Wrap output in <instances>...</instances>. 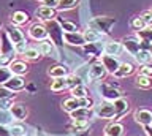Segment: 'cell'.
Instances as JSON below:
<instances>
[{
	"instance_id": "49",
	"label": "cell",
	"mask_w": 152,
	"mask_h": 136,
	"mask_svg": "<svg viewBox=\"0 0 152 136\" xmlns=\"http://www.w3.org/2000/svg\"><path fill=\"white\" fill-rule=\"evenodd\" d=\"M103 136H108V135H103Z\"/></svg>"
},
{
	"instance_id": "46",
	"label": "cell",
	"mask_w": 152,
	"mask_h": 136,
	"mask_svg": "<svg viewBox=\"0 0 152 136\" xmlns=\"http://www.w3.org/2000/svg\"><path fill=\"white\" fill-rule=\"evenodd\" d=\"M0 30H2V22H0Z\"/></svg>"
},
{
	"instance_id": "47",
	"label": "cell",
	"mask_w": 152,
	"mask_h": 136,
	"mask_svg": "<svg viewBox=\"0 0 152 136\" xmlns=\"http://www.w3.org/2000/svg\"><path fill=\"white\" fill-rule=\"evenodd\" d=\"M37 2H43V0H37Z\"/></svg>"
},
{
	"instance_id": "10",
	"label": "cell",
	"mask_w": 152,
	"mask_h": 136,
	"mask_svg": "<svg viewBox=\"0 0 152 136\" xmlns=\"http://www.w3.org/2000/svg\"><path fill=\"white\" fill-rule=\"evenodd\" d=\"M3 87L8 89L10 92H22L24 89L27 87V81L24 76H14L13 74V76L3 84Z\"/></svg>"
},
{
	"instance_id": "35",
	"label": "cell",
	"mask_w": 152,
	"mask_h": 136,
	"mask_svg": "<svg viewBox=\"0 0 152 136\" xmlns=\"http://www.w3.org/2000/svg\"><path fill=\"white\" fill-rule=\"evenodd\" d=\"M57 22L60 24V27H62L64 32H78V25H76L75 22H70L66 19H59Z\"/></svg>"
},
{
	"instance_id": "15",
	"label": "cell",
	"mask_w": 152,
	"mask_h": 136,
	"mask_svg": "<svg viewBox=\"0 0 152 136\" xmlns=\"http://www.w3.org/2000/svg\"><path fill=\"white\" fill-rule=\"evenodd\" d=\"M35 16H37L40 21H43V22H49V21H54L56 17H57V11L54 10V8H49V7L41 5V7L37 8Z\"/></svg>"
},
{
	"instance_id": "7",
	"label": "cell",
	"mask_w": 152,
	"mask_h": 136,
	"mask_svg": "<svg viewBox=\"0 0 152 136\" xmlns=\"http://www.w3.org/2000/svg\"><path fill=\"white\" fill-rule=\"evenodd\" d=\"M106 74H108V71L102 65V62H95L87 68V78L90 81H103L106 78Z\"/></svg>"
},
{
	"instance_id": "9",
	"label": "cell",
	"mask_w": 152,
	"mask_h": 136,
	"mask_svg": "<svg viewBox=\"0 0 152 136\" xmlns=\"http://www.w3.org/2000/svg\"><path fill=\"white\" fill-rule=\"evenodd\" d=\"M28 36H30L32 40L35 41H43L48 38V29L45 24H41V22H35V24H32L28 27Z\"/></svg>"
},
{
	"instance_id": "50",
	"label": "cell",
	"mask_w": 152,
	"mask_h": 136,
	"mask_svg": "<svg viewBox=\"0 0 152 136\" xmlns=\"http://www.w3.org/2000/svg\"><path fill=\"white\" fill-rule=\"evenodd\" d=\"M22 136H27V135H22Z\"/></svg>"
},
{
	"instance_id": "24",
	"label": "cell",
	"mask_w": 152,
	"mask_h": 136,
	"mask_svg": "<svg viewBox=\"0 0 152 136\" xmlns=\"http://www.w3.org/2000/svg\"><path fill=\"white\" fill-rule=\"evenodd\" d=\"M22 59L26 62H37L41 59V52L38 51V48H27L22 52Z\"/></svg>"
},
{
	"instance_id": "21",
	"label": "cell",
	"mask_w": 152,
	"mask_h": 136,
	"mask_svg": "<svg viewBox=\"0 0 152 136\" xmlns=\"http://www.w3.org/2000/svg\"><path fill=\"white\" fill-rule=\"evenodd\" d=\"M104 135L108 136H124L125 135V127H124V124H121V122H111V124H108L106 127H104Z\"/></svg>"
},
{
	"instance_id": "1",
	"label": "cell",
	"mask_w": 152,
	"mask_h": 136,
	"mask_svg": "<svg viewBox=\"0 0 152 136\" xmlns=\"http://www.w3.org/2000/svg\"><path fill=\"white\" fill-rule=\"evenodd\" d=\"M114 24H116V17L98 16V17H94V19L89 22V29L98 32V33H102V35H108L109 32H111Z\"/></svg>"
},
{
	"instance_id": "40",
	"label": "cell",
	"mask_w": 152,
	"mask_h": 136,
	"mask_svg": "<svg viewBox=\"0 0 152 136\" xmlns=\"http://www.w3.org/2000/svg\"><path fill=\"white\" fill-rule=\"evenodd\" d=\"M138 74H142V76H149V78H152V65H149V63L141 65L140 70H138Z\"/></svg>"
},
{
	"instance_id": "36",
	"label": "cell",
	"mask_w": 152,
	"mask_h": 136,
	"mask_svg": "<svg viewBox=\"0 0 152 136\" xmlns=\"http://www.w3.org/2000/svg\"><path fill=\"white\" fill-rule=\"evenodd\" d=\"M11 76H13V73L10 71V68L5 67V65H0V86H3Z\"/></svg>"
},
{
	"instance_id": "29",
	"label": "cell",
	"mask_w": 152,
	"mask_h": 136,
	"mask_svg": "<svg viewBox=\"0 0 152 136\" xmlns=\"http://www.w3.org/2000/svg\"><path fill=\"white\" fill-rule=\"evenodd\" d=\"M136 36L142 41V43L151 44L152 43V27H144L142 30L136 32Z\"/></svg>"
},
{
	"instance_id": "33",
	"label": "cell",
	"mask_w": 152,
	"mask_h": 136,
	"mask_svg": "<svg viewBox=\"0 0 152 136\" xmlns=\"http://www.w3.org/2000/svg\"><path fill=\"white\" fill-rule=\"evenodd\" d=\"M78 5V0H59V7H57V10L59 11H70L76 8Z\"/></svg>"
},
{
	"instance_id": "34",
	"label": "cell",
	"mask_w": 152,
	"mask_h": 136,
	"mask_svg": "<svg viewBox=\"0 0 152 136\" xmlns=\"http://www.w3.org/2000/svg\"><path fill=\"white\" fill-rule=\"evenodd\" d=\"M130 27L135 32H140V30H142L144 27H147L146 25V22L142 21V17L141 16H135V17H132V21H130Z\"/></svg>"
},
{
	"instance_id": "45",
	"label": "cell",
	"mask_w": 152,
	"mask_h": 136,
	"mask_svg": "<svg viewBox=\"0 0 152 136\" xmlns=\"http://www.w3.org/2000/svg\"><path fill=\"white\" fill-rule=\"evenodd\" d=\"M149 51H151V54H152V43L149 44Z\"/></svg>"
},
{
	"instance_id": "22",
	"label": "cell",
	"mask_w": 152,
	"mask_h": 136,
	"mask_svg": "<svg viewBox=\"0 0 152 136\" xmlns=\"http://www.w3.org/2000/svg\"><path fill=\"white\" fill-rule=\"evenodd\" d=\"M135 73V67H133L132 63H127V62H122L121 67L117 68V71L113 74L114 78L117 79H122V78H127V76H132V74Z\"/></svg>"
},
{
	"instance_id": "41",
	"label": "cell",
	"mask_w": 152,
	"mask_h": 136,
	"mask_svg": "<svg viewBox=\"0 0 152 136\" xmlns=\"http://www.w3.org/2000/svg\"><path fill=\"white\" fill-rule=\"evenodd\" d=\"M141 17H142V21L146 22L147 27H152V13H151V11H144V13L141 15Z\"/></svg>"
},
{
	"instance_id": "11",
	"label": "cell",
	"mask_w": 152,
	"mask_h": 136,
	"mask_svg": "<svg viewBox=\"0 0 152 136\" xmlns=\"http://www.w3.org/2000/svg\"><path fill=\"white\" fill-rule=\"evenodd\" d=\"M100 62L104 68H106L108 74H114L117 71V68L121 67V60H119L116 55H106V54H102L100 55Z\"/></svg>"
},
{
	"instance_id": "28",
	"label": "cell",
	"mask_w": 152,
	"mask_h": 136,
	"mask_svg": "<svg viewBox=\"0 0 152 136\" xmlns=\"http://www.w3.org/2000/svg\"><path fill=\"white\" fill-rule=\"evenodd\" d=\"M135 86L140 89H151L152 87V78L142 76V74H136L135 78Z\"/></svg>"
},
{
	"instance_id": "30",
	"label": "cell",
	"mask_w": 152,
	"mask_h": 136,
	"mask_svg": "<svg viewBox=\"0 0 152 136\" xmlns=\"http://www.w3.org/2000/svg\"><path fill=\"white\" fill-rule=\"evenodd\" d=\"M70 93H71V97H76V98L89 97V90H87V87H86V84H81V86H76L73 89H70Z\"/></svg>"
},
{
	"instance_id": "51",
	"label": "cell",
	"mask_w": 152,
	"mask_h": 136,
	"mask_svg": "<svg viewBox=\"0 0 152 136\" xmlns=\"http://www.w3.org/2000/svg\"><path fill=\"white\" fill-rule=\"evenodd\" d=\"M151 125H152V124H151Z\"/></svg>"
},
{
	"instance_id": "12",
	"label": "cell",
	"mask_w": 152,
	"mask_h": 136,
	"mask_svg": "<svg viewBox=\"0 0 152 136\" xmlns=\"http://www.w3.org/2000/svg\"><path fill=\"white\" fill-rule=\"evenodd\" d=\"M5 32H7L8 38L11 40L13 44H18V43L26 41V35H24V32L19 29V25H14L13 22H10V24L5 27Z\"/></svg>"
},
{
	"instance_id": "42",
	"label": "cell",
	"mask_w": 152,
	"mask_h": 136,
	"mask_svg": "<svg viewBox=\"0 0 152 136\" xmlns=\"http://www.w3.org/2000/svg\"><path fill=\"white\" fill-rule=\"evenodd\" d=\"M43 5L57 10V7H59V0H43Z\"/></svg>"
},
{
	"instance_id": "19",
	"label": "cell",
	"mask_w": 152,
	"mask_h": 136,
	"mask_svg": "<svg viewBox=\"0 0 152 136\" xmlns=\"http://www.w3.org/2000/svg\"><path fill=\"white\" fill-rule=\"evenodd\" d=\"M37 48H38V51L41 52V55H52L54 59L59 57V55H57V51H56V44L52 43L51 40H49V41H48V40L40 41Z\"/></svg>"
},
{
	"instance_id": "43",
	"label": "cell",
	"mask_w": 152,
	"mask_h": 136,
	"mask_svg": "<svg viewBox=\"0 0 152 136\" xmlns=\"http://www.w3.org/2000/svg\"><path fill=\"white\" fill-rule=\"evenodd\" d=\"M0 136H13L7 125H0Z\"/></svg>"
},
{
	"instance_id": "25",
	"label": "cell",
	"mask_w": 152,
	"mask_h": 136,
	"mask_svg": "<svg viewBox=\"0 0 152 136\" xmlns=\"http://www.w3.org/2000/svg\"><path fill=\"white\" fill-rule=\"evenodd\" d=\"M28 15L26 11H21V10H18V11H14L13 15H11V22L14 25H24V24H27L28 22Z\"/></svg>"
},
{
	"instance_id": "4",
	"label": "cell",
	"mask_w": 152,
	"mask_h": 136,
	"mask_svg": "<svg viewBox=\"0 0 152 136\" xmlns=\"http://www.w3.org/2000/svg\"><path fill=\"white\" fill-rule=\"evenodd\" d=\"M94 112L97 117H100V119H114V117H116V109H114L113 101H108V100H103V101H100L98 105H95Z\"/></svg>"
},
{
	"instance_id": "39",
	"label": "cell",
	"mask_w": 152,
	"mask_h": 136,
	"mask_svg": "<svg viewBox=\"0 0 152 136\" xmlns=\"http://www.w3.org/2000/svg\"><path fill=\"white\" fill-rule=\"evenodd\" d=\"M14 103V97H7V98H0V109L10 111V108Z\"/></svg>"
},
{
	"instance_id": "20",
	"label": "cell",
	"mask_w": 152,
	"mask_h": 136,
	"mask_svg": "<svg viewBox=\"0 0 152 136\" xmlns=\"http://www.w3.org/2000/svg\"><path fill=\"white\" fill-rule=\"evenodd\" d=\"M94 114H95L94 108H78L76 111L70 112V119L71 120H89Z\"/></svg>"
},
{
	"instance_id": "23",
	"label": "cell",
	"mask_w": 152,
	"mask_h": 136,
	"mask_svg": "<svg viewBox=\"0 0 152 136\" xmlns=\"http://www.w3.org/2000/svg\"><path fill=\"white\" fill-rule=\"evenodd\" d=\"M124 48L121 44V41H108V43H104L103 46V54L106 55H119V52H121Z\"/></svg>"
},
{
	"instance_id": "17",
	"label": "cell",
	"mask_w": 152,
	"mask_h": 136,
	"mask_svg": "<svg viewBox=\"0 0 152 136\" xmlns=\"http://www.w3.org/2000/svg\"><path fill=\"white\" fill-rule=\"evenodd\" d=\"M113 105H114V109H116V117H114V120L119 122V120H121V117H124V116L128 112V108H130V105H128V101H127L124 97L117 98V100H114Z\"/></svg>"
},
{
	"instance_id": "3",
	"label": "cell",
	"mask_w": 152,
	"mask_h": 136,
	"mask_svg": "<svg viewBox=\"0 0 152 136\" xmlns=\"http://www.w3.org/2000/svg\"><path fill=\"white\" fill-rule=\"evenodd\" d=\"M46 29H48V38H51V41L54 43L56 46H64V30H62L60 24L57 22L56 19L54 21H49L46 22Z\"/></svg>"
},
{
	"instance_id": "26",
	"label": "cell",
	"mask_w": 152,
	"mask_h": 136,
	"mask_svg": "<svg viewBox=\"0 0 152 136\" xmlns=\"http://www.w3.org/2000/svg\"><path fill=\"white\" fill-rule=\"evenodd\" d=\"M135 59H136V62L140 65H146V63L152 62V54H151L149 49H140L135 54Z\"/></svg>"
},
{
	"instance_id": "44",
	"label": "cell",
	"mask_w": 152,
	"mask_h": 136,
	"mask_svg": "<svg viewBox=\"0 0 152 136\" xmlns=\"http://www.w3.org/2000/svg\"><path fill=\"white\" fill-rule=\"evenodd\" d=\"M144 133H146V136H152V125L144 127Z\"/></svg>"
},
{
	"instance_id": "32",
	"label": "cell",
	"mask_w": 152,
	"mask_h": 136,
	"mask_svg": "<svg viewBox=\"0 0 152 136\" xmlns=\"http://www.w3.org/2000/svg\"><path fill=\"white\" fill-rule=\"evenodd\" d=\"M65 79H66V87H68V89H73V87H76V86H81V84H84L83 78L78 76L76 73H70Z\"/></svg>"
},
{
	"instance_id": "38",
	"label": "cell",
	"mask_w": 152,
	"mask_h": 136,
	"mask_svg": "<svg viewBox=\"0 0 152 136\" xmlns=\"http://www.w3.org/2000/svg\"><path fill=\"white\" fill-rule=\"evenodd\" d=\"M10 131H11L13 136H22V135H26V127L22 124H13L10 127Z\"/></svg>"
},
{
	"instance_id": "16",
	"label": "cell",
	"mask_w": 152,
	"mask_h": 136,
	"mask_svg": "<svg viewBox=\"0 0 152 136\" xmlns=\"http://www.w3.org/2000/svg\"><path fill=\"white\" fill-rule=\"evenodd\" d=\"M8 68H10V71H11L14 76H26V74L28 73V65L26 60H16L14 59L11 63L8 65Z\"/></svg>"
},
{
	"instance_id": "8",
	"label": "cell",
	"mask_w": 152,
	"mask_h": 136,
	"mask_svg": "<svg viewBox=\"0 0 152 136\" xmlns=\"http://www.w3.org/2000/svg\"><path fill=\"white\" fill-rule=\"evenodd\" d=\"M10 112H11L13 119L18 120V122H24L28 117V108L26 103L22 101H14L13 106L10 108Z\"/></svg>"
},
{
	"instance_id": "13",
	"label": "cell",
	"mask_w": 152,
	"mask_h": 136,
	"mask_svg": "<svg viewBox=\"0 0 152 136\" xmlns=\"http://www.w3.org/2000/svg\"><path fill=\"white\" fill-rule=\"evenodd\" d=\"M64 41L70 46H79V48L87 44L84 35L81 32H64Z\"/></svg>"
},
{
	"instance_id": "14",
	"label": "cell",
	"mask_w": 152,
	"mask_h": 136,
	"mask_svg": "<svg viewBox=\"0 0 152 136\" xmlns=\"http://www.w3.org/2000/svg\"><path fill=\"white\" fill-rule=\"evenodd\" d=\"M133 119H135L136 124H140L142 127L151 125L152 124V111L146 109V108H140V109H136L133 112Z\"/></svg>"
},
{
	"instance_id": "48",
	"label": "cell",
	"mask_w": 152,
	"mask_h": 136,
	"mask_svg": "<svg viewBox=\"0 0 152 136\" xmlns=\"http://www.w3.org/2000/svg\"><path fill=\"white\" fill-rule=\"evenodd\" d=\"M149 11H151V13H152V8H151V10H149Z\"/></svg>"
},
{
	"instance_id": "27",
	"label": "cell",
	"mask_w": 152,
	"mask_h": 136,
	"mask_svg": "<svg viewBox=\"0 0 152 136\" xmlns=\"http://www.w3.org/2000/svg\"><path fill=\"white\" fill-rule=\"evenodd\" d=\"M83 35L86 38V43H98V41H102V38H103L102 33H98V32L89 29V27H87V30L83 32Z\"/></svg>"
},
{
	"instance_id": "5",
	"label": "cell",
	"mask_w": 152,
	"mask_h": 136,
	"mask_svg": "<svg viewBox=\"0 0 152 136\" xmlns=\"http://www.w3.org/2000/svg\"><path fill=\"white\" fill-rule=\"evenodd\" d=\"M98 90H100V95H102L103 100H108V101H114L117 98L122 97L121 90L114 86V84H106V82H102L98 86Z\"/></svg>"
},
{
	"instance_id": "2",
	"label": "cell",
	"mask_w": 152,
	"mask_h": 136,
	"mask_svg": "<svg viewBox=\"0 0 152 136\" xmlns=\"http://www.w3.org/2000/svg\"><path fill=\"white\" fill-rule=\"evenodd\" d=\"M78 108H94V100L90 97H86V98H76V97H70V98H65L62 101V109L70 112L76 111Z\"/></svg>"
},
{
	"instance_id": "6",
	"label": "cell",
	"mask_w": 152,
	"mask_h": 136,
	"mask_svg": "<svg viewBox=\"0 0 152 136\" xmlns=\"http://www.w3.org/2000/svg\"><path fill=\"white\" fill-rule=\"evenodd\" d=\"M121 44H122V48L125 49L128 54L133 55V57H135V54L141 49V40L136 36V33L135 35L124 36V38L121 40Z\"/></svg>"
},
{
	"instance_id": "37",
	"label": "cell",
	"mask_w": 152,
	"mask_h": 136,
	"mask_svg": "<svg viewBox=\"0 0 152 136\" xmlns=\"http://www.w3.org/2000/svg\"><path fill=\"white\" fill-rule=\"evenodd\" d=\"M13 116L10 111H5V109H0V125H10L13 122Z\"/></svg>"
},
{
	"instance_id": "18",
	"label": "cell",
	"mask_w": 152,
	"mask_h": 136,
	"mask_svg": "<svg viewBox=\"0 0 152 136\" xmlns=\"http://www.w3.org/2000/svg\"><path fill=\"white\" fill-rule=\"evenodd\" d=\"M70 74V70L66 65H62V63H56L52 67L48 68V76L52 78V79H57V78H66Z\"/></svg>"
},
{
	"instance_id": "31",
	"label": "cell",
	"mask_w": 152,
	"mask_h": 136,
	"mask_svg": "<svg viewBox=\"0 0 152 136\" xmlns=\"http://www.w3.org/2000/svg\"><path fill=\"white\" fill-rule=\"evenodd\" d=\"M66 87V79L65 78H57V79H52L51 82V90L52 92H64Z\"/></svg>"
}]
</instances>
